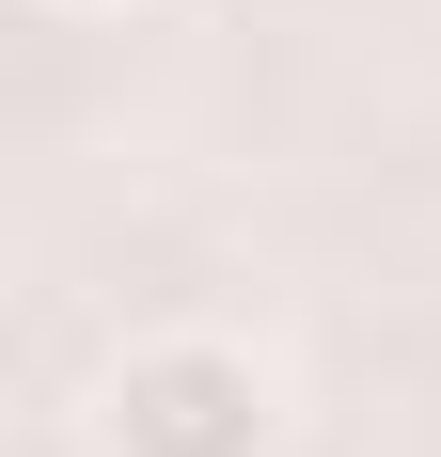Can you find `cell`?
<instances>
[{
  "label": "cell",
  "mask_w": 441,
  "mask_h": 457,
  "mask_svg": "<svg viewBox=\"0 0 441 457\" xmlns=\"http://www.w3.org/2000/svg\"><path fill=\"white\" fill-rule=\"evenodd\" d=\"M95 457H284V363L253 331H142L95 363Z\"/></svg>",
  "instance_id": "6da1fadb"
}]
</instances>
